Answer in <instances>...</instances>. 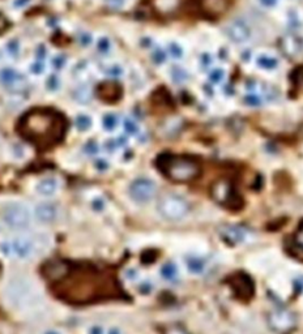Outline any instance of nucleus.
I'll use <instances>...</instances> for the list:
<instances>
[{"instance_id":"nucleus-1","label":"nucleus","mask_w":303,"mask_h":334,"mask_svg":"<svg viewBox=\"0 0 303 334\" xmlns=\"http://www.w3.org/2000/svg\"><path fill=\"white\" fill-rule=\"evenodd\" d=\"M16 129L26 141L39 149H47L60 143L67 132V120L54 108L29 110L17 121Z\"/></svg>"},{"instance_id":"nucleus-2","label":"nucleus","mask_w":303,"mask_h":334,"mask_svg":"<svg viewBox=\"0 0 303 334\" xmlns=\"http://www.w3.org/2000/svg\"><path fill=\"white\" fill-rule=\"evenodd\" d=\"M157 169L174 183H189L200 175V165L187 156L163 154L157 159Z\"/></svg>"},{"instance_id":"nucleus-3","label":"nucleus","mask_w":303,"mask_h":334,"mask_svg":"<svg viewBox=\"0 0 303 334\" xmlns=\"http://www.w3.org/2000/svg\"><path fill=\"white\" fill-rule=\"evenodd\" d=\"M157 212L166 221L176 222L189 216L191 212V205L183 196L176 193H165L158 198Z\"/></svg>"},{"instance_id":"nucleus-4","label":"nucleus","mask_w":303,"mask_h":334,"mask_svg":"<svg viewBox=\"0 0 303 334\" xmlns=\"http://www.w3.org/2000/svg\"><path fill=\"white\" fill-rule=\"evenodd\" d=\"M211 196L218 205L230 210H238L242 208V197L236 191L231 180L220 179L214 181L211 187Z\"/></svg>"},{"instance_id":"nucleus-5","label":"nucleus","mask_w":303,"mask_h":334,"mask_svg":"<svg viewBox=\"0 0 303 334\" xmlns=\"http://www.w3.org/2000/svg\"><path fill=\"white\" fill-rule=\"evenodd\" d=\"M267 322L269 329L276 334H290L297 328L298 317L291 309L278 307L268 312Z\"/></svg>"},{"instance_id":"nucleus-6","label":"nucleus","mask_w":303,"mask_h":334,"mask_svg":"<svg viewBox=\"0 0 303 334\" xmlns=\"http://www.w3.org/2000/svg\"><path fill=\"white\" fill-rule=\"evenodd\" d=\"M3 220L7 226L13 230L28 229L32 223V213L21 203H10L4 207Z\"/></svg>"},{"instance_id":"nucleus-7","label":"nucleus","mask_w":303,"mask_h":334,"mask_svg":"<svg viewBox=\"0 0 303 334\" xmlns=\"http://www.w3.org/2000/svg\"><path fill=\"white\" fill-rule=\"evenodd\" d=\"M130 196L136 203H149L157 193V185L152 179L149 178H138L135 179L130 185Z\"/></svg>"},{"instance_id":"nucleus-8","label":"nucleus","mask_w":303,"mask_h":334,"mask_svg":"<svg viewBox=\"0 0 303 334\" xmlns=\"http://www.w3.org/2000/svg\"><path fill=\"white\" fill-rule=\"evenodd\" d=\"M230 289L233 290L234 295L240 300H250L254 295V282L245 273H235L229 278Z\"/></svg>"},{"instance_id":"nucleus-9","label":"nucleus","mask_w":303,"mask_h":334,"mask_svg":"<svg viewBox=\"0 0 303 334\" xmlns=\"http://www.w3.org/2000/svg\"><path fill=\"white\" fill-rule=\"evenodd\" d=\"M0 248L7 255H15L17 258L25 260L34 253V243L30 239L16 238L10 243H3Z\"/></svg>"},{"instance_id":"nucleus-10","label":"nucleus","mask_w":303,"mask_h":334,"mask_svg":"<svg viewBox=\"0 0 303 334\" xmlns=\"http://www.w3.org/2000/svg\"><path fill=\"white\" fill-rule=\"evenodd\" d=\"M233 0H198V8L201 15L208 19H217L226 13Z\"/></svg>"},{"instance_id":"nucleus-11","label":"nucleus","mask_w":303,"mask_h":334,"mask_svg":"<svg viewBox=\"0 0 303 334\" xmlns=\"http://www.w3.org/2000/svg\"><path fill=\"white\" fill-rule=\"evenodd\" d=\"M70 269H71L70 264L66 262V261L54 260L47 262V264L43 266L42 273H43L45 278H47V280L57 282V281H60L62 278H64L67 276Z\"/></svg>"},{"instance_id":"nucleus-12","label":"nucleus","mask_w":303,"mask_h":334,"mask_svg":"<svg viewBox=\"0 0 303 334\" xmlns=\"http://www.w3.org/2000/svg\"><path fill=\"white\" fill-rule=\"evenodd\" d=\"M226 34L234 43H243L250 38L251 30L242 20H234L233 23L229 24L226 28Z\"/></svg>"},{"instance_id":"nucleus-13","label":"nucleus","mask_w":303,"mask_h":334,"mask_svg":"<svg viewBox=\"0 0 303 334\" xmlns=\"http://www.w3.org/2000/svg\"><path fill=\"white\" fill-rule=\"evenodd\" d=\"M220 236L229 245H238L246 238V231L240 226H222L220 229Z\"/></svg>"},{"instance_id":"nucleus-14","label":"nucleus","mask_w":303,"mask_h":334,"mask_svg":"<svg viewBox=\"0 0 303 334\" xmlns=\"http://www.w3.org/2000/svg\"><path fill=\"white\" fill-rule=\"evenodd\" d=\"M98 96L107 103H114L122 98V88L116 83H102L98 86Z\"/></svg>"},{"instance_id":"nucleus-15","label":"nucleus","mask_w":303,"mask_h":334,"mask_svg":"<svg viewBox=\"0 0 303 334\" xmlns=\"http://www.w3.org/2000/svg\"><path fill=\"white\" fill-rule=\"evenodd\" d=\"M57 208L51 203H41L34 208V214L38 221L43 223H51L57 218Z\"/></svg>"},{"instance_id":"nucleus-16","label":"nucleus","mask_w":303,"mask_h":334,"mask_svg":"<svg viewBox=\"0 0 303 334\" xmlns=\"http://www.w3.org/2000/svg\"><path fill=\"white\" fill-rule=\"evenodd\" d=\"M0 83L6 88H16L24 83V76L13 68H3L0 71Z\"/></svg>"},{"instance_id":"nucleus-17","label":"nucleus","mask_w":303,"mask_h":334,"mask_svg":"<svg viewBox=\"0 0 303 334\" xmlns=\"http://www.w3.org/2000/svg\"><path fill=\"white\" fill-rule=\"evenodd\" d=\"M57 189H59V180L54 176L41 179L35 185V191L41 196H52L56 193Z\"/></svg>"},{"instance_id":"nucleus-18","label":"nucleus","mask_w":303,"mask_h":334,"mask_svg":"<svg viewBox=\"0 0 303 334\" xmlns=\"http://www.w3.org/2000/svg\"><path fill=\"white\" fill-rule=\"evenodd\" d=\"M290 253L298 260L303 261V222L293 234L290 243Z\"/></svg>"},{"instance_id":"nucleus-19","label":"nucleus","mask_w":303,"mask_h":334,"mask_svg":"<svg viewBox=\"0 0 303 334\" xmlns=\"http://www.w3.org/2000/svg\"><path fill=\"white\" fill-rule=\"evenodd\" d=\"M281 46H282L284 51L286 52L287 55L293 56V55L299 54L300 50H302L303 43H302V39H300L298 35L289 34V35H286L284 39H282V42H281Z\"/></svg>"},{"instance_id":"nucleus-20","label":"nucleus","mask_w":303,"mask_h":334,"mask_svg":"<svg viewBox=\"0 0 303 334\" xmlns=\"http://www.w3.org/2000/svg\"><path fill=\"white\" fill-rule=\"evenodd\" d=\"M256 64H258V67L262 68V70L272 71L278 65V60L277 57L272 56V55L262 54L259 55L258 59H256Z\"/></svg>"},{"instance_id":"nucleus-21","label":"nucleus","mask_w":303,"mask_h":334,"mask_svg":"<svg viewBox=\"0 0 303 334\" xmlns=\"http://www.w3.org/2000/svg\"><path fill=\"white\" fill-rule=\"evenodd\" d=\"M160 334H190L189 330L178 322H170L161 326Z\"/></svg>"},{"instance_id":"nucleus-22","label":"nucleus","mask_w":303,"mask_h":334,"mask_svg":"<svg viewBox=\"0 0 303 334\" xmlns=\"http://www.w3.org/2000/svg\"><path fill=\"white\" fill-rule=\"evenodd\" d=\"M161 276L163 277V280L166 281H175L178 277V268L175 266V264L172 262H166L162 268H161Z\"/></svg>"},{"instance_id":"nucleus-23","label":"nucleus","mask_w":303,"mask_h":334,"mask_svg":"<svg viewBox=\"0 0 303 334\" xmlns=\"http://www.w3.org/2000/svg\"><path fill=\"white\" fill-rule=\"evenodd\" d=\"M187 268L192 273H201L204 271L205 262L203 258L198 257V256H191V257L187 258Z\"/></svg>"},{"instance_id":"nucleus-24","label":"nucleus","mask_w":303,"mask_h":334,"mask_svg":"<svg viewBox=\"0 0 303 334\" xmlns=\"http://www.w3.org/2000/svg\"><path fill=\"white\" fill-rule=\"evenodd\" d=\"M179 0H156L157 10L161 12H174L178 8Z\"/></svg>"},{"instance_id":"nucleus-25","label":"nucleus","mask_w":303,"mask_h":334,"mask_svg":"<svg viewBox=\"0 0 303 334\" xmlns=\"http://www.w3.org/2000/svg\"><path fill=\"white\" fill-rule=\"evenodd\" d=\"M245 102L247 103L249 106H252V107H258L263 103V97L259 94L258 92L255 90H252V92H249L245 97Z\"/></svg>"},{"instance_id":"nucleus-26","label":"nucleus","mask_w":303,"mask_h":334,"mask_svg":"<svg viewBox=\"0 0 303 334\" xmlns=\"http://www.w3.org/2000/svg\"><path fill=\"white\" fill-rule=\"evenodd\" d=\"M76 127L79 130H88L92 127V118L85 114L79 115L76 118Z\"/></svg>"},{"instance_id":"nucleus-27","label":"nucleus","mask_w":303,"mask_h":334,"mask_svg":"<svg viewBox=\"0 0 303 334\" xmlns=\"http://www.w3.org/2000/svg\"><path fill=\"white\" fill-rule=\"evenodd\" d=\"M118 125V116L115 114H106L103 116V128L106 130H114Z\"/></svg>"},{"instance_id":"nucleus-28","label":"nucleus","mask_w":303,"mask_h":334,"mask_svg":"<svg viewBox=\"0 0 303 334\" xmlns=\"http://www.w3.org/2000/svg\"><path fill=\"white\" fill-rule=\"evenodd\" d=\"M225 80V71L222 68H214L209 74V81L212 84H221Z\"/></svg>"},{"instance_id":"nucleus-29","label":"nucleus","mask_w":303,"mask_h":334,"mask_svg":"<svg viewBox=\"0 0 303 334\" xmlns=\"http://www.w3.org/2000/svg\"><path fill=\"white\" fill-rule=\"evenodd\" d=\"M171 77L175 83L179 84V83H183V81H186L189 76H187V72H186L183 68L174 67L171 70Z\"/></svg>"},{"instance_id":"nucleus-30","label":"nucleus","mask_w":303,"mask_h":334,"mask_svg":"<svg viewBox=\"0 0 303 334\" xmlns=\"http://www.w3.org/2000/svg\"><path fill=\"white\" fill-rule=\"evenodd\" d=\"M97 48H98L99 54L107 55L111 51V42L107 38H101L98 41V43H97Z\"/></svg>"},{"instance_id":"nucleus-31","label":"nucleus","mask_w":303,"mask_h":334,"mask_svg":"<svg viewBox=\"0 0 303 334\" xmlns=\"http://www.w3.org/2000/svg\"><path fill=\"white\" fill-rule=\"evenodd\" d=\"M169 52L172 57H175V59H180L183 56V48L182 46L176 43V42H172L169 45Z\"/></svg>"},{"instance_id":"nucleus-32","label":"nucleus","mask_w":303,"mask_h":334,"mask_svg":"<svg viewBox=\"0 0 303 334\" xmlns=\"http://www.w3.org/2000/svg\"><path fill=\"white\" fill-rule=\"evenodd\" d=\"M125 129L128 135H138L139 133V125L135 123L132 119H126L125 120Z\"/></svg>"},{"instance_id":"nucleus-33","label":"nucleus","mask_w":303,"mask_h":334,"mask_svg":"<svg viewBox=\"0 0 303 334\" xmlns=\"http://www.w3.org/2000/svg\"><path fill=\"white\" fill-rule=\"evenodd\" d=\"M152 59L154 60V63L156 64H162L165 63L166 60V52L163 51V50H161V48H157L156 51L152 54Z\"/></svg>"},{"instance_id":"nucleus-34","label":"nucleus","mask_w":303,"mask_h":334,"mask_svg":"<svg viewBox=\"0 0 303 334\" xmlns=\"http://www.w3.org/2000/svg\"><path fill=\"white\" fill-rule=\"evenodd\" d=\"M107 75L112 77L122 76V75H123V68H122L119 64H112V65L109 67V70H107Z\"/></svg>"},{"instance_id":"nucleus-35","label":"nucleus","mask_w":303,"mask_h":334,"mask_svg":"<svg viewBox=\"0 0 303 334\" xmlns=\"http://www.w3.org/2000/svg\"><path fill=\"white\" fill-rule=\"evenodd\" d=\"M7 50H8V52H10V55H12V56H16V55H19V51H20V45L19 42L17 41H10V43L7 45Z\"/></svg>"},{"instance_id":"nucleus-36","label":"nucleus","mask_w":303,"mask_h":334,"mask_svg":"<svg viewBox=\"0 0 303 334\" xmlns=\"http://www.w3.org/2000/svg\"><path fill=\"white\" fill-rule=\"evenodd\" d=\"M106 4L110 7V8H114V10H120L126 6V0H106Z\"/></svg>"},{"instance_id":"nucleus-37","label":"nucleus","mask_w":303,"mask_h":334,"mask_svg":"<svg viewBox=\"0 0 303 334\" xmlns=\"http://www.w3.org/2000/svg\"><path fill=\"white\" fill-rule=\"evenodd\" d=\"M79 41H80V43L83 46H89L90 43H92V35L86 32L80 33V35H79Z\"/></svg>"},{"instance_id":"nucleus-38","label":"nucleus","mask_w":303,"mask_h":334,"mask_svg":"<svg viewBox=\"0 0 303 334\" xmlns=\"http://www.w3.org/2000/svg\"><path fill=\"white\" fill-rule=\"evenodd\" d=\"M11 26V23L10 20L7 19L6 16H4L3 13L0 12V33H4L7 30V29L10 28Z\"/></svg>"},{"instance_id":"nucleus-39","label":"nucleus","mask_w":303,"mask_h":334,"mask_svg":"<svg viewBox=\"0 0 303 334\" xmlns=\"http://www.w3.org/2000/svg\"><path fill=\"white\" fill-rule=\"evenodd\" d=\"M32 71L33 74L35 75L43 74V71H45V64L42 63V61H35V63L32 65Z\"/></svg>"},{"instance_id":"nucleus-40","label":"nucleus","mask_w":303,"mask_h":334,"mask_svg":"<svg viewBox=\"0 0 303 334\" xmlns=\"http://www.w3.org/2000/svg\"><path fill=\"white\" fill-rule=\"evenodd\" d=\"M294 81H295L297 85H303V67L295 71V74H294Z\"/></svg>"},{"instance_id":"nucleus-41","label":"nucleus","mask_w":303,"mask_h":334,"mask_svg":"<svg viewBox=\"0 0 303 334\" xmlns=\"http://www.w3.org/2000/svg\"><path fill=\"white\" fill-rule=\"evenodd\" d=\"M64 64H66V56H63V55H57L54 59V65L57 70H60L62 67H64Z\"/></svg>"},{"instance_id":"nucleus-42","label":"nucleus","mask_w":303,"mask_h":334,"mask_svg":"<svg viewBox=\"0 0 303 334\" xmlns=\"http://www.w3.org/2000/svg\"><path fill=\"white\" fill-rule=\"evenodd\" d=\"M47 86L51 90L57 89V88H59V80H57V77H55V76L50 77V80H48V83H47Z\"/></svg>"},{"instance_id":"nucleus-43","label":"nucleus","mask_w":303,"mask_h":334,"mask_svg":"<svg viewBox=\"0 0 303 334\" xmlns=\"http://www.w3.org/2000/svg\"><path fill=\"white\" fill-rule=\"evenodd\" d=\"M86 150H88L86 153L96 154L97 152H98V147H97L96 143H89L88 145H86Z\"/></svg>"},{"instance_id":"nucleus-44","label":"nucleus","mask_w":303,"mask_h":334,"mask_svg":"<svg viewBox=\"0 0 303 334\" xmlns=\"http://www.w3.org/2000/svg\"><path fill=\"white\" fill-rule=\"evenodd\" d=\"M212 63V57L209 54H204L201 55V64L204 65V67H208V65H211Z\"/></svg>"},{"instance_id":"nucleus-45","label":"nucleus","mask_w":303,"mask_h":334,"mask_svg":"<svg viewBox=\"0 0 303 334\" xmlns=\"http://www.w3.org/2000/svg\"><path fill=\"white\" fill-rule=\"evenodd\" d=\"M278 0H260V3L265 7H273L277 4Z\"/></svg>"},{"instance_id":"nucleus-46","label":"nucleus","mask_w":303,"mask_h":334,"mask_svg":"<svg viewBox=\"0 0 303 334\" xmlns=\"http://www.w3.org/2000/svg\"><path fill=\"white\" fill-rule=\"evenodd\" d=\"M29 3V0H15V3H13V6L17 7V8H20V7H24L26 6V4Z\"/></svg>"},{"instance_id":"nucleus-47","label":"nucleus","mask_w":303,"mask_h":334,"mask_svg":"<svg viewBox=\"0 0 303 334\" xmlns=\"http://www.w3.org/2000/svg\"><path fill=\"white\" fill-rule=\"evenodd\" d=\"M89 334H103L102 328H99V326H94V328L90 329Z\"/></svg>"},{"instance_id":"nucleus-48","label":"nucleus","mask_w":303,"mask_h":334,"mask_svg":"<svg viewBox=\"0 0 303 334\" xmlns=\"http://www.w3.org/2000/svg\"><path fill=\"white\" fill-rule=\"evenodd\" d=\"M109 334H122V333H120V330H119V329L114 328V329H111V330L109 331Z\"/></svg>"},{"instance_id":"nucleus-49","label":"nucleus","mask_w":303,"mask_h":334,"mask_svg":"<svg viewBox=\"0 0 303 334\" xmlns=\"http://www.w3.org/2000/svg\"><path fill=\"white\" fill-rule=\"evenodd\" d=\"M46 334H59V333H56V331H47Z\"/></svg>"},{"instance_id":"nucleus-50","label":"nucleus","mask_w":303,"mask_h":334,"mask_svg":"<svg viewBox=\"0 0 303 334\" xmlns=\"http://www.w3.org/2000/svg\"><path fill=\"white\" fill-rule=\"evenodd\" d=\"M0 273H2V266H0Z\"/></svg>"}]
</instances>
